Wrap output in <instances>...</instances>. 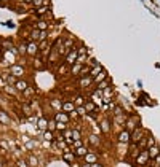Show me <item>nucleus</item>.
Here are the masks:
<instances>
[{
    "label": "nucleus",
    "instance_id": "1",
    "mask_svg": "<svg viewBox=\"0 0 160 167\" xmlns=\"http://www.w3.org/2000/svg\"><path fill=\"white\" fill-rule=\"evenodd\" d=\"M149 159H151V156H149V151H148V150H141V153L138 155V158L135 159V162H136L138 165H146Z\"/></svg>",
    "mask_w": 160,
    "mask_h": 167
},
{
    "label": "nucleus",
    "instance_id": "2",
    "mask_svg": "<svg viewBox=\"0 0 160 167\" xmlns=\"http://www.w3.org/2000/svg\"><path fill=\"white\" fill-rule=\"evenodd\" d=\"M142 138H144V131L141 128H136L131 132V143H139Z\"/></svg>",
    "mask_w": 160,
    "mask_h": 167
},
{
    "label": "nucleus",
    "instance_id": "3",
    "mask_svg": "<svg viewBox=\"0 0 160 167\" xmlns=\"http://www.w3.org/2000/svg\"><path fill=\"white\" fill-rule=\"evenodd\" d=\"M117 140H118V143H131V132L127 131V129H123L122 132L118 134Z\"/></svg>",
    "mask_w": 160,
    "mask_h": 167
},
{
    "label": "nucleus",
    "instance_id": "4",
    "mask_svg": "<svg viewBox=\"0 0 160 167\" xmlns=\"http://www.w3.org/2000/svg\"><path fill=\"white\" fill-rule=\"evenodd\" d=\"M77 58H78V51L77 49H72L68 56H66V62L64 64H68L69 67H72L74 64H77Z\"/></svg>",
    "mask_w": 160,
    "mask_h": 167
},
{
    "label": "nucleus",
    "instance_id": "5",
    "mask_svg": "<svg viewBox=\"0 0 160 167\" xmlns=\"http://www.w3.org/2000/svg\"><path fill=\"white\" fill-rule=\"evenodd\" d=\"M69 113H64V111H56V113H55V118H53V119H55L56 123H64V124H68L69 123Z\"/></svg>",
    "mask_w": 160,
    "mask_h": 167
},
{
    "label": "nucleus",
    "instance_id": "6",
    "mask_svg": "<svg viewBox=\"0 0 160 167\" xmlns=\"http://www.w3.org/2000/svg\"><path fill=\"white\" fill-rule=\"evenodd\" d=\"M138 116H131V118H128L127 119V123H125V129L127 131H130V132H133L136 128H138Z\"/></svg>",
    "mask_w": 160,
    "mask_h": 167
},
{
    "label": "nucleus",
    "instance_id": "7",
    "mask_svg": "<svg viewBox=\"0 0 160 167\" xmlns=\"http://www.w3.org/2000/svg\"><path fill=\"white\" fill-rule=\"evenodd\" d=\"M10 73L13 77H16V78H21L26 73V70H24V67H21V65H11L10 67Z\"/></svg>",
    "mask_w": 160,
    "mask_h": 167
},
{
    "label": "nucleus",
    "instance_id": "8",
    "mask_svg": "<svg viewBox=\"0 0 160 167\" xmlns=\"http://www.w3.org/2000/svg\"><path fill=\"white\" fill-rule=\"evenodd\" d=\"M78 85H80V88L82 89H87V88H90L91 85H93V78L88 75V77H82L78 80Z\"/></svg>",
    "mask_w": 160,
    "mask_h": 167
},
{
    "label": "nucleus",
    "instance_id": "9",
    "mask_svg": "<svg viewBox=\"0 0 160 167\" xmlns=\"http://www.w3.org/2000/svg\"><path fill=\"white\" fill-rule=\"evenodd\" d=\"M38 51L40 49H38V43H37V41H29V43H28V54L29 56H35Z\"/></svg>",
    "mask_w": 160,
    "mask_h": 167
},
{
    "label": "nucleus",
    "instance_id": "10",
    "mask_svg": "<svg viewBox=\"0 0 160 167\" xmlns=\"http://www.w3.org/2000/svg\"><path fill=\"white\" fill-rule=\"evenodd\" d=\"M74 110H75V104H74L72 100L62 102V110H61V111H64V113H72Z\"/></svg>",
    "mask_w": 160,
    "mask_h": 167
},
{
    "label": "nucleus",
    "instance_id": "11",
    "mask_svg": "<svg viewBox=\"0 0 160 167\" xmlns=\"http://www.w3.org/2000/svg\"><path fill=\"white\" fill-rule=\"evenodd\" d=\"M75 158H77V156L74 155V153H72V151H69V150H68V151H64V153H62V159H64L66 162H69V164H74V161H75Z\"/></svg>",
    "mask_w": 160,
    "mask_h": 167
},
{
    "label": "nucleus",
    "instance_id": "12",
    "mask_svg": "<svg viewBox=\"0 0 160 167\" xmlns=\"http://www.w3.org/2000/svg\"><path fill=\"white\" fill-rule=\"evenodd\" d=\"M15 88H16V91L24 92L26 89L29 88V83H28V81H24V80H18V81H16V85H15Z\"/></svg>",
    "mask_w": 160,
    "mask_h": 167
},
{
    "label": "nucleus",
    "instance_id": "13",
    "mask_svg": "<svg viewBox=\"0 0 160 167\" xmlns=\"http://www.w3.org/2000/svg\"><path fill=\"white\" fill-rule=\"evenodd\" d=\"M71 100L75 104V107H83V105H85V97H83L82 94H77V95H74Z\"/></svg>",
    "mask_w": 160,
    "mask_h": 167
},
{
    "label": "nucleus",
    "instance_id": "14",
    "mask_svg": "<svg viewBox=\"0 0 160 167\" xmlns=\"http://www.w3.org/2000/svg\"><path fill=\"white\" fill-rule=\"evenodd\" d=\"M87 153H88V148H87V146H78V148L74 150V155H75L77 158H85Z\"/></svg>",
    "mask_w": 160,
    "mask_h": 167
},
{
    "label": "nucleus",
    "instance_id": "15",
    "mask_svg": "<svg viewBox=\"0 0 160 167\" xmlns=\"http://www.w3.org/2000/svg\"><path fill=\"white\" fill-rule=\"evenodd\" d=\"M102 70H104V68H102V65L96 64L95 67H91V70H90V77H91V78H95V77H98V75H99Z\"/></svg>",
    "mask_w": 160,
    "mask_h": 167
},
{
    "label": "nucleus",
    "instance_id": "16",
    "mask_svg": "<svg viewBox=\"0 0 160 167\" xmlns=\"http://www.w3.org/2000/svg\"><path fill=\"white\" fill-rule=\"evenodd\" d=\"M139 153H141V148L138 146V143H131V148H130V156L136 159Z\"/></svg>",
    "mask_w": 160,
    "mask_h": 167
},
{
    "label": "nucleus",
    "instance_id": "17",
    "mask_svg": "<svg viewBox=\"0 0 160 167\" xmlns=\"http://www.w3.org/2000/svg\"><path fill=\"white\" fill-rule=\"evenodd\" d=\"M83 159H85L87 164H95V162H98V156L95 155V153H90V151L87 153V156Z\"/></svg>",
    "mask_w": 160,
    "mask_h": 167
},
{
    "label": "nucleus",
    "instance_id": "18",
    "mask_svg": "<svg viewBox=\"0 0 160 167\" xmlns=\"http://www.w3.org/2000/svg\"><path fill=\"white\" fill-rule=\"evenodd\" d=\"M148 151H149V156L154 159V158H157L158 155H160V148L157 146V145H152V146H149L148 148Z\"/></svg>",
    "mask_w": 160,
    "mask_h": 167
},
{
    "label": "nucleus",
    "instance_id": "19",
    "mask_svg": "<svg viewBox=\"0 0 160 167\" xmlns=\"http://www.w3.org/2000/svg\"><path fill=\"white\" fill-rule=\"evenodd\" d=\"M82 67H83L82 64H74V65L71 67V72H69V73H71L72 77H78V75H80V70H82Z\"/></svg>",
    "mask_w": 160,
    "mask_h": 167
},
{
    "label": "nucleus",
    "instance_id": "20",
    "mask_svg": "<svg viewBox=\"0 0 160 167\" xmlns=\"http://www.w3.org/2000/svg\"><path fill=\"white\" fill-rule=\"evenodd\" d=\"M37 128L40 129V131H48V121L45 119V118H40L38 121H37Z\"/></svg>",
    "mask_w": 160,
    "mask_h": 167
},
{
    "label": "nucleus",
    "instance_id": "21",
    "mask_svg": "<svg viewBox=\"0 0 160 167\" xmlns=\"http://www.w3.org/2000/svg\"><path fill=\"white\" fill-rule=\"evenodd\" d=\"M71 72V67L68 65V64H64V65H59V68H58V75L59 77H64V75H68Z\"/></svg>",
    "mask_w": 160,
    "mask_h": 167
},
{
    "label": "nucleus",
    "instance_id": "22",
    "mask_svg": "<svg viewBox=\"0 0 160 167\" xmlns=\"http://www.w3.org/2000/svg\"><path fill=\"white\" fill-rule=\"evenodd\" d=\"M109 119H102L101 123H99V128H101V131L104 132V134H108L109 131H111V126H109Z\"/></svg>",
    "mask_w": 160,
    "mask_h": 167
},
{
    "label": "nucleus",
    "instance_id": "23",
    "mask_svg": "<svg viewBox=\"0 0 160 167\" xmlns=\"http://www.w3.org/2000/svg\"><path fill=\"white\" fill-rule=\"evenodd\" d=\"M34 13L37 16H43V15H48L50 13V7H40V8H35Z\"/></svg>",
    "mask_w": 160,
    "mask_h": 167
},
{
    "label": "nucleus",
    "instance_id": "24",
    "mask_svg": "<svg viewBox=\"0 0 160 167\" xmlns=\"http://www.w3.org/2000/svg\"><path fill=\"white\" fill-rule=\"evenodd\" d=\"M104 80H108V73H106V70H102L98 77L93 78V83H96V85H99V83H101V81H104Z\"/></svg>",
    "mask_w": 160,
    "mask_h": 167
},
{
    "label": "nucleus",
    "instance_id": "25",
    "mask_svg": "<svg viewBox=\"0 0 160 167\" xmlns=\"http://www.w3.org/2000/svg\"><path fill=\"white\" fill-rule=\"evenodd\" d=\"M111 86V80L108 78V80H104V81H101L99 85H96V89H99V91H104V89H108Z\"/></svg>",
    "mask_w": 160,
    "mask_h": 167
},
{
    "label": "nucleus",
    "instance_id": "26",
    "mask_svg": "<svg viewBox=\"0 0 160 167\" xmlns=\"http://www.w3.org/2000/svg\"><path fill=\"white\" fill-rule=\"evenodd\" d=\"M85 110H87V113H95V110H96V105H95V102H85Z\"/></svg>",
    "mask_w": 160,
    "mask_h": 167
},
{
    "label": "nucleus",
    "instance_id": "27",
    "mask_svg": "<svg viewBox=\"0 0 160 167\" xmlns=\"http://www.w3.org/2000/svg\"><path fill=\"white\" fill-rule=\"evenodd\" d=\"M35 29H38V30H47V29H48V22H47L45 19H40V21L35 24Z\"/></svg>",
    "mask_w": 160,
    "mask_h": 167
},
{
    "label": "nucleus",
    "instance_id": "28",
    "mask_svg": "<svg viewBox=\"0 0 160 167\" xmlns=\"http://www.w3.org/2000/svg\"><path fill=\"white\" fill-rule=\"evenodd\" d=\"M0 123H2V124H10L11 123L10 116L5 113V111H2V110H0Z\"/></svg>",
    "mask_w": 160,
    "mask_h": 167
},
{
    "label": "nucleus",
    "instance_id": "29",
    "mask_svg": "<svg viewBox=\"0 0 160 167\" xmlns=\"http://www.w3.org/2000/svg\"><path fill=\"white\" fill-rule=\"evenodd\" d=\"M77 64H88V54H78L77 58Z\"/></svg>",
    "mask_w": 160,
    "mask_h": 167
},
{
    "label": "nucleus",
    "instance_id": "30",
    "mask_svg": "<svg viewBox=\"0 0 160 167\" xmlns=\"http://www.w3.org/2000/svg\"><path fill=\"white\" fill-rule=\"evenodd\" d=\"M40 32H42V30H38V29H34V30L31 32V38H32V41H38V38H40Z\"/></svg>",
    "mask_w": 160,
    "mask_h": 167
},
{
    "label": "nucleus",
    "instance_id": "31",
    "mask_svg": "<svg viewBox=\"0 0 160 167\" xmlns=\"http://www.w3.org/2000/svg\"><path fill=\"white\" fill-rule=\"evenodd\" d=\"M43 138H45L47 142H53L55 135H53V132H51V131H45V132H43Z\"/></svg>",
    "mask_w": 160,
    "mask_h": 167
},
{
    "label": "nucleus",
    "instance_id": "32",
    "mask_svg": "<svg viewBox=\"0 0 160 167\" xmlns=\"http://www.w3.org/2000/svg\"><path fill=\"white\" fill-rule=\"evenodd\" d=\"M51 107H53V108H56L58 111H61V110H62V104H61V102H59L58 99L51 100Z\"/></svg>",
    "mask_w": 160,
    "mask_h": 167
},
{
    "label": "nucleus",
    "instance_id": "33",
    "mask_svg": "<svg viewBox=\"0 0 160 167\" xmlns=\"http://www.w3.org/2000/svg\"><path fill=\"white\" fill-rule=\"evenodd\" d=\"M80 138H82V134H80V131L74 129V131H72V140L75 142V140H80Z\"/></svg>",
    "mask_w": 160,
    "mask_h": 167
},
{
    "label": "nucleus",
    "instance_id": "34",
    "mask_svg": "<svg viewBox=\"0 0 160 167\" xmlns=\"http://www.w3.org/2000/svg\"><path fill=\"white\" fill-rule=\"evenodd\" d=\"M75 111L78 113V116H87V110H85V107H75Z\"/></svg>",
    "mask_w": 160,
    "mask_h": 167
},
{
    "label": "nucleus",
    "instance_id": "35",
    "mask_svg": "<svg viewBox=\"0 0 160 167\" xmlns=\"http://www.w3.org/2000/svg\"><path fill=\"white\" fill-rule=\"evenodd\" d=\"M48 131H51V132L56 131V121L55 119H50L48 121Z\"/></svg>",
    "mask_w": 160,
    "mask_h": 167
},
{
    "label": "nucleus",
    "instance_id": "36",
    "mask_svg": "<svg viewBox=\"0 0 160 167\" xmlns=\"http://www.w3.org/2000/svg\"><path fill=\"white\" fill-rule=\"evenodd\" d=\"M34 67L35 68H42L43 67V59H40V58L38 59H34Z\"/></svg>",
    "mask_w": 160,
    "mask_h": 167
},
{
    "label": "nucleus",
    "instance_id": "37",
    "mask_svg": "<svg viewBox=\"0 0 160 167\" xmlns=\"http://www.w3.org/2000/svg\"><path fill=\"white\" fill-rule=\"evenodd\" d=\"M29 165H32V167L38 165V159L35 156H29Z\"/></svg>",
    "mask_w": 160,
    "mask_h": 167
},
{
    "label": "nucleus",
    "instance_id": "38",
    "mask_svg": "<svg viewBox=\"0 0 160 167\" xmlns=\"http://www.w3.org/2000/svg\"><path fill=\"white\" fill-rule=\"evenodd\" d=\"M90 142L93 143V145H99V138H98V135H90Z\"/></svg>",
    "mask_w": 160,
    "mask_h": 167
},
{
    "label": "nucleus",
    "instance_id": "39",
    "mask_svg": "<svg viewBox=\"0 0 160 167\" xmlns=\"http://www.w3.org/2000/svg\"><path fill=\"white\" fill-rule=\"evenodd\" d=\"M48 46H50V45H48V41H47V40H45V41H40V43H38V49H40V51L47 49Z\"/></svg>",
    "mask_w": 160,
    "mask_h": 167
},
{
    "label": "nucleus",
    "instance_id": "40",
    "mask_svg": "<svg viewBox=\"0 0 160 167\" xmlns=\"http://www.w3.org/2000/svg\"><path fill=\"white\" fill-rule=\"evenodd\" d=\"M5 91H7L8 94H16V88H15V86H10V85L5 86Z\"/></svg>",
    "mask_w": 160,
    "mask_h": 167
},
{
    "label": "nucleus",
    "instance_id": "41",
    "mask_svg": "<svg viewBox=\"0 0 160 167\" xmlns=\"http://www.w3.org/2000/svg\"><path fill=\"white\" fill-rule=\"evenodd\" d=\"M16 167H29V164H28V161H24V159H19V161L16 162Z\"/></svg>",
    "mask_w": 160,
    "mask_h": 167
},
{
    "label": "nucleus",
    "instance_id": "42",
    "mask_svg": "<svg viewBox=\"0 0 160 167\" xmlns=\"http://www.w3.org/2000/svg\"><path fill=\"white\" fill-rule=\"evenodd\" d=\"M47 30H42V32H40V38H38V41H45L47 40Z\"/></svg>",
    "mask_w": 160,
    "mask_h": 167
},
{
    "label": "nucleus",
    "instance_id": "43",
    "mask_svg": "<svg viewBox=\"0 0 160 167\" xmlns=\"http://www.w3.org/2000/svg\"><path fill=\"white\" fill-rule=\"evenodd\" d=\"M22 110H24V113H26V115H31V113H32V110H31L29 105H22Z\"/></svg>",
    "mask_w": 160,
    "mask_h": 167
},
{
    "label": "nucleus",
    "instance_id": "44",
    "mask_svg": "<svg viewBox=\"0 0 160 167\" xmlns=\"http://www.w3.org/2000/svg\"><path fill=\"white\" fill-rule=\"evenodd\" d=\"M56 129L58 131H66V124L64 123H56Z\"/></svg>",
    "mask_w": 160,
    "mask_h": 167
},
{
    "label": "nucleus",
    "instance_id": "45",
    "mask_svg": "<svg viewBox=\"0 0 160 167\" xmlns=\"http://www.w3.org/2000/svg\"><path fill=\"white\" fill-rule=\"evenodd\" d=\"M32 94H34V89H32L31 86H29L28 89H26V91H24V95H26V97H29V95H32Z\"/></svg>",
    "mask_w": 160,
    "mask_h": 167
},
{
    "label": "nucleus",
    "instance_id": "46",
    "mask_svg": "<svg viewBox=\"0 0 160 167\" xmlns=\"http://www.w3.org/2000/svg\"><path fill=\"white\" fill-rule=\"evenodd\" d=\"M154 167H160V155L157 158H154Z\"/></svg>",
    "mask_w": 160,
    "mask_h": 167
},
{
    "label": "nucleus",
    "instance_id": "47",
    "mask_svg": "<svg viewBox=\"0 0 160 167\" xmlns=\"http://www.w3.org/2000/svg\"><path fill=\"white\" fill-rule=\"evenodd\" d=\"M74 146H75V148H78V146H83V145H82V140H75V142H74Z\"/></svg>",
    "mask_w": 160,
    "mask_h": 167
},
{
    "label": "nucleus",
    "instance_id": "48",
    "mask_svg": "<svg viewBox=\"0 0 160 167\" xmlns=\"http://www.w3.org/2000/svg\"><path fill=\"white\" fill-rule=\"evenodd\" d=\"M0 145H2V148H3V150H8V145H7V142H0Z\"/></svg>",
    "mask_w": 160,
    "mask_h": 167
},
{
    "label": "nucleus",
    "instance_id": "49",
    "mask_svg": "<svg viewBox=\"0 0 160 167\" xmlns=\"http://www.w3.org/2000/svg\"><path fill=\"white\" fill-rule=\"evenodd\" d=\"M91 167H104V165L99 164V162H95V164H91Z\"/></svg>",
    "mask_w": 160,
    "mask_h": 167
},
{
    "label": "nucleus",
    "instance_id": "50",
    "mask_svg": "<svg viewBox=\"0 0 160 167\" xmlns=\"http://www.w3.org/2000/svg\"><path fill=\"white\" fill-rule=\"evenodd\" d=\"M22 2H24V3H32L34 0H22Z\"/></svg>",
    "mask_w": 160,
    "mask_h": 167
},
{
    "label": "nucleus",
    "instance_id": "51",
    "mask_svg": "<svg viewBox=\"0 0 160 167\" xmlns=\"http://www.w3.org/2000/svg\"><path fill=\"white\" fill-rule=\"evenodd\" d=\"M82 167H91V164H87V162H85V164H83Z\"/></svg>",
    "mask_w": 160,
    "mask_h": 167
},
{
    "label": "nucleus",
    "instance_id": "52",
    "mask_svg": "<svg viewBox=\"0 0 160 167\" xmlns=\"http://www.w3.org/2000/svg\"><path fill=\"white\" fill-rule=\"evenodd\" d=\"M0 167H5V164H3L2 161H0Z\"/></svg>",
    "mask_w": 160,
    "mask_h": 167
}]
</instances>
